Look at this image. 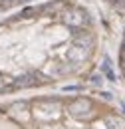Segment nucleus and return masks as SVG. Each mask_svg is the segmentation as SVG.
Listing matches in <instances>:
<instances>
[{
    "label": "nucleus",
    "instance_id": "f257e3e1",
    "mask_svg": "<svg viewBox=\"0 0 125 129\" xmlns=\"http://www.w3.org/2000/svg\"><path fill=\"white\" fill-rule=\"evenodd\" d=\"M101 30L79 0H46L0 22V91L85 80Z\"/></svg>",
    "mask_w": 125,
    "mask_h": 129
},
{
    "label": "nucleus",
    "instance_id": "f03ea898",
    "mask_svg": "<svg viewBox=\"0 0 125 129\" xmlns=\"http://www.w3.org/2000/svg\"><path fill=\"white\" fill-rule=\"evenodd\" d=\"M0 129H125V113L85 93L46 95L0 107Z\"/></svg>",
    "mask_w": 125,
    "mask_h": 129
},
{
    "label": "nucleus",
    "instance_id": "7ed1b4c3",
    "mask_svg": "<svg viewBox=\"0 0 125 129\" xmlns=\"http://www.w3.org/2000/svg\"><path fill=\"white\" fill-rule=\"evenodd\" d=\"M117 68H119V74L125 81V30L121 34V40H119V48H117Z\"/></svg>",
    "mask_w": 125,
    "mask_h": 129
},
{
    "label": "nucleus",
    "instance_id": "20e7f679",
    "mask_svg": "<svg viewBox=\"0 0 125 129\" xmlns=\"http://www.w3.org/2000/svg\"><path fill=\"white\" fill-rule=\"evenodd\" d=\"M103 4H107L113 10H119V12H125V0H101Z\"/></svg>",
    "mask_w": 125,
    "mask_h": 129
},
{
    "label": "nucleus",
    "instance_id": "39448f33",
    "mask_svg": "<svg viewBox=\"0 0 125 129\" xmlns=\"http://www.w3.org/2000/svg\"><path fill=\"white\" fill-rule=\"evenodd\" d=\"M22 2H28V0H0V12L2 10H8V8H14Z\"/></svg>",
    "mask_w": 125,
    "mask_h": 129
}]
</instances>
